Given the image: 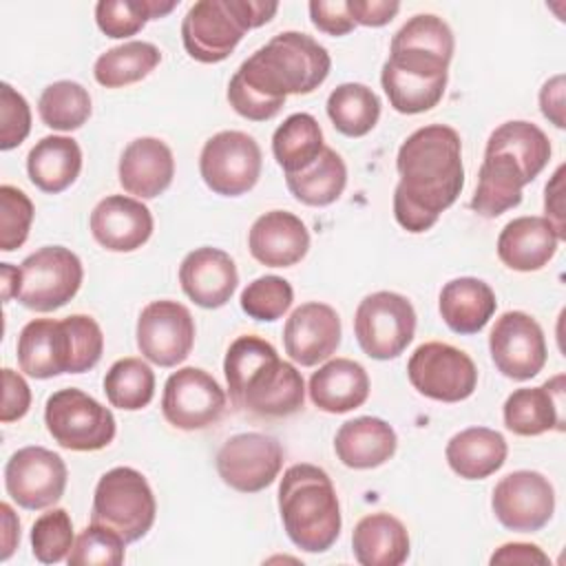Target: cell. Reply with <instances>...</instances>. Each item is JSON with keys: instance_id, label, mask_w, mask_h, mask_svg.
Instances as JSON below:
<instances>
[{"instance_id": "cell-1", "label": "cell", "mask_w": 566, "mask_h": 566, "mask_svg": "<svg viewBox=\"0 0 566 566\" xmlns=\"http://www.w3.org/2000/svg\"><path fill=\"white\" fill-rule=\"evenodd\" d=\"M396 170L400 181L394 190V217L407 232H427L464 186L458 130L447 124L413 130L398 148Z\"/></svg>"}, {"instance_id": "cell-2", "label": "cell", "mask_w": 566, "mask_h": 566, "mask_svg": "<svg viewBox=\"0 0 566 566\" xmlns=\"http://www.w3.org/2000/svg\"><path fill=\"white\" fill-rule=\"evenodd\" d=\"M228 394L239 411L256 418H287L305 405L301 371L281 360L274 345L261 336L234 338L223 358Z\"/></svg>"}, {"instance_id": "cell-3", "label": "cell", "mask_w": 566, "mask_h": 566, "mask_svg": "<svg viewBox=\"0 0 566 566\" xmlns=\"http://www.w3.org/2000/svg\"><path fill=\"white\" fill-rule=\"evenodd\" d=\"M15 352L20 371L38 380L84 374L99 363L104 334L86 314H71L62 321L33 318L20 329Z\"/></svg>"}, {"instance_id": "cell-4", "label": "cell", "mask_w": 566, "mask_h": 566, "mask_svg": "<svg viewBox=\"0 0 566 566\" xmlns=\"http://www.w3.org/2000/svg\"><path fill=\"white\" fill-rule=\"evenodd\" d=\"M332 57L323 44L301 31L276 33L234 71L254 91L285 102L287 95H307L329 75Z\"/></svg>"}, {"instance_id": "cell-5", "label": "cell", "mask_w": 566, "mask_h": 566, "mask_svg": "<svg viewBox=\"0 0 566 566\" xmlns=\"http://www.w3.org/2000/svg\"><path fill=\"white\" fill-rule=\"evenodd\" d=\"M279 513L290 542L305 553H325L340 535L343 517L332 478L316 464H292L279 484Z\"/></svg>"}, {"instance_id": "cell-6", "label": "cell", "mask_w": 566, "mask_h": 566, "mask_svg": "<svg viewBox=\"0 0 566 566\" xmlns=\"http://www.w3.org/2000/svg\"><path fill=\"white\" fill-rule=\"evenodd\" d=\"M157 502L144 473L133 467L106 471L93 493L91 522L119 533L126 544L142 539L155 524Z\"/></svg>"}, {"instance_id": "cell-7", "label": "cell", "mask_w": 566, "mask_h": 566, "mask_svg": "<svg viewBox=\"0 0 566 566\" xmlns=\"http://www.w3.org/2000/svg\"><path fill=\"white\" fill-rule=\"evenodd\" d=\"M44 424L51 438L69 451H99L115 438L117 422L108 407L82 389H57L46 398Z\"/></svg>"}, {"instance_id": "cell-8", "label": "cell", "mask_w": 566, "mask_h": 566, "mask_svg": "<svg viewBox=\"0 0 566 566\" xmlns=\"http://www.w3.org/2000/svg\"><path fill=\"white\" fill-rule=\"evenodd\" d=\"M354 334L369 358L391 360L413 340L416 310L411 301L398 292H371L356 307Z\"/></svg>"}, {"instance_id": "cell-9", "label": "cell", "mask_w": 566, "mask_h": 566, "mask_svg": "<svg viewBox=\"0 0 566 566\" xmlns=\"http://www.w3.org/2000/svg\"><path fill=\"white\" fill-rule=\"evenodd\" d=\"M84 279L82 261L64 245H44L20 263L18 303L33 312L64 307Z\"/></svg>"}, {"instance_id": "cell-10", "label": "cell", "mask_w": 566, "mask_h": 566, "mask_svg": "<svg viewBox=\"0 0 566 566\" xmlns=\"http://www.w3.org/2000/svg\"><path fill=\"white\" fill-rule=\"evenodd\" d=\"M407 378L413 389L438 402L467 400L478 387V367L471 356L449 343L429 340L407 360Z\"/></svg>"}, {"instance_id": "cell-11", "label": "cell", "mask_w": 566, "mask_h": 566, "mask_svg": "<svg viewBox=\"0 0 566 566\" xmlns=\"http://www.w3.org/2000/svg\"><path fill=\"white\" fill-rule=\"evenodd\" d=\"M263 155L256 139L241 130H219L199 155L203 184L221 197H241L252 190L261 177Z\"/></svg>"}, {"instance_id": "cell-12", "label": "cell", "mask_w": 566, "mask_h": 566, "mask_svg": "<svg viewBox=\"0 0 566 566\" xmlns=\"http://www.w3.org/2000/svg\"><path fill=\"white\" fill-rule=\"evenodd\" d=\"M228 396L223 387L201 367H181L164 385L161 413L181 431H199L221 420Z\"/></svg>"}, {"instance_id": "cell-13", "label": "cell", "mask_w": 566, "mask_h": 566, "mask_svg": "<svg viewBox=\"0 0 566 566\" xmlns=\"http://www.w3.org/2000/svg\"><path fill=\"white\" fill-rule=\"evenodd\" d=\"M217 473L239 493H259L268 489L283 469V449L276 438L245 431L228 438L217 451Z\"/></svg>"}, {"instance_id": "cell-14", "label": "cell", "mask_w": 566, "mask_h": 566, "mask_svg": "<svg viewBox=\"0 0 566 566\" xmlns=\"http://www.w3.org/2000/svg\"><path fill=\"white\" fill-rule=\"evenodd\" d=\"M69 469L51 449L31 444L18 449L4 464L7 495L27 511L49 509L64 495Z\"/></svg>"}, {"instance_id": "cell-15", "label": "cell", "mask_w": 566, "mask_h": 566, "mask_svg": "<svg viewBox=\"0 0 566 566\" xmlns=\"http://www.w3.org/2000/svg\"><path fill=\"white\" fill-rule=\"evenodd\" d=\"M491 509L504 528L535 533L544 528L555 513V489L539 471H511L495 484Z\"/></svg>"}, {"instance_id": "cell-16", "label": "cell", "mask_w": 566, "mask_h": 566, "mask_svg": "<svg viewBox=\"0 0 566 566\" xmlns=\"http://www.w3.org/2000/svg\"><path fill=\"white\" fill-rule=\"evenodd\" d=\"M195 332V318L186 305L170 298L153 301L137 318V349L153 365L177 367L190 356Z\"/></svg>"}, {"instance_id": "cell-17", "label": "cell", "mask_w": 566, "mask_h": 566, "mask_svg": "<svg viewBox=\"0 0 566 566\" xmlns=\"http://www.w3.org/2000/svg\"><path fill=\"white\" fill-rule=\"evenodd\" d=\"M489 352L495 369L511 380H531L546 365V338L539 323L520 310L495 318L489 334Z\"/></svg>"}, {"instance_id": "cell-18", "label": "cell", "mask_w": 566, "mask_h": 566, "mask_svg": "<svg viewBox=\"0 0 566 566\" xmlns=\"http://www.w3.org/2000/svg\"><path fill=\"white\" fill-rule=\"evenodd\" d=\"M245 29L226 7V0H199L181 20L186 53L201 64H217L230 57Z\"/></svg>"}, {"instance_id": "cell-19", "label": "cell", "mask_w": 566, "mask_h": 566, "mask_svg": "<svg viewBox=\"0 0 566 566\" xmlns=\"http://www.w3.org/2000/svg\"><path fill=\"white\" fill-rule=\"evenodd\" d=\"M343 327L338 312L318 301L298 305L283 325L285 354L301 367L327 360L340 345Z\"/></svg>"}, {"instance_id": "cell-20", "label": "cell", "mask_w": 566, "mask_h": 566, "mask_svg": "<svg viewBox=\"0 0 566 566\" xmlns=\"http://www.w3.org/2000/svg\"><path fill=\"white\" fill-rule=\"evenodd\" d=\"M179 283L184 294L203 310L223 307L237 285L239 272L234 259L221 248H195L179 265Z\"/></svg>"}, {"instance_id": "cell-21", "label": "cell", "mask_w": 566, "mask_h": 566, "mask_svg": "<svg viewBox=\"0 0 566 566\" xmlns=\"http://www.w3.org/2000/svg\"><path fill=\"white\" fill-rule=\"evenodd\" d=\"M88 228L102 248L111 252H133L150 239L155 221L142 199L108 195L93 208Z\"/></svg>"}, {"instance_id": "cell-22", "label": "cell", "mask_w": 566, "mask_h": 566, "mask_svg": "<svg viewBox=\"0 0 566 566\" xmlns=\"http://www.w3.org/2000/svg\"><path fill=\"white\" fill-rule=\"evenodd\" d=\"M564 374L553 376L539 387H520L504 400V427L515 436H542L564 431Z\"/></svg>"}, {"instance_id": "cell-23", "label": "cell", "mask_w": 566, "mask_h": 566, "mask_svg": "<svg viewBox=\"0 0 566 566\" xmlns=\"http://www.w3.org/2000/svg\"><path fill=\"white\" fill-rule=\"evenodd\" d=\"M175 177V157L157 137L133 139L117 164L119 186L135 199H155L168 190Z\"/></svg>"}, {"instance_id": "cell-24", "label": "cell", "mask_w": 566, "mask_h": 566, "mask_svg": "<svg viewBox=\"0 0 566 566\" xmlns=\"http://www.w3.org/2000/svg\"><path fill=\"white\" fill-rule=\"evenodd\" d=\"M250 254L268 268H292L310 250L307 226L287 210L261 214L248 232Z\"/></svg>"}, {"instance_id": "cell-25", "label": "cell", "mask_w": 566, "mask_h": 566, "mask_svg": "<svg viewBox=\"0 0 566 566\" xmlns=\"http://www.w3.org/2000/svg\"><path fill=\"white\" fill-rule=\"evenodd\" d=\"M559 241L557 228L546 217H517L502 228L497 256L509 270L537 272L555 256Z\"/></svg>"}, {"instance_id": "cell-26", "label": "cell", "mask_w": 566, "mask_h": 566, "mask_svg": "<svg viewBox=\"0 0 566 566\" xmlns=\"http://www.w3.org/2000/svg\"><path fill=\"white\" fill-rule=\"evenodd\" d=\"M310 400L325 413H347L369 398V376L352 358H332L310 378Z\"/></svg>"}, {"instance_id": "cell-27", "label": "cell", "mask_w": 566, "mask_h": 566, "mask_svg": "<svg viewBox=\"0 0 566 566\" xmlns=\"http://www.w3.org/2000/svg\"><path fill=\"white\" fill-rule=\"evenodd\" d=\"M398 447V436L389 422L376 416H358L343 422L334 436L336 458L349 469H376L385 464Z\"/></svg>"}, {"instance_id": "cell-28", "label": "cell", "mask_w": 566, "mask_h": 566, "mask_svg": "<svg viewBox=\"0 0 566 566\" xmlns=\"http://www.w3.org/2000/svg\"><path fill=\"white\" fill-rule=\"evenodd\" d=\"M526 184L524 170L511 155L484 150L478 186L471 197V210L480 217L495 219L522 203V190Z\"/></svg>"}, {"instance_id": "cell-29", "label": "cell", "mask_w": 566, "mask_h": 566, "mask_svg": "<svg viewBox=\"0 0 566 566\" xmlns=\"http://www.w3.org/2000/svg\"><path fill=\"white\" fill-rule=\"evenodd\" d=\"M497 307L491 285L475 276H458L442 285L438 310L444 325L455 334H478L493 318Z\"/></svg>"}, {"instance_id": "cell-30", "label": "cell", "mask_w": 566, "mask_h": 566, "mask_svg": "<svg viewBox=\"0 0 566 566\" xmlns=\"http://www.w3.org/2000/svg\"><path fill=\"white\" fill-rule=\"evenodd\" d=\"M453 473L464 480H484L502 469L509 455L504 436L489 427H469L451 436L444 449Z\"/></svg>"}, {"instance_id": "cell-31", "label": "cell", "mask_w": 566, "mask_h": 566, "mask_svg": "<svg viewBox=\"0 0 566 566\" xmlns=\"http://www.w3.org/2000/svg\"><path fill=\"white\" fill-rule=\"evenodd\" d=\"M352 551L363 566H400L409 557V533L391 513H371L354 526Z\"/></svg>"}, {"instance_id": "cell-32", "label": "cell", "mask_w": 566, "mask_h": 566, "mask_svg": "<svg viewBox=\"0 0 566 566\" xmlns=\"http://www.w3.org/2000/svg\"><path fill=\"white\" fill-rule=\"evenodd\" d=\"M82 170V148L73 137L46 135L27 155V175L31 184L46 192L57 195L66 190Z\"/></svg>"}, {"instance_id": "cell-33", "label": "cell", "mask_w": 566, "mask_h": 566, "mask_svg": "<svg viewBox=\"0 0 566 566\" xmlns=\"http://www.w3.org/2000/svg\"><path fill=\"white\" fill-rule=\"evenodd\" d=\"M285 184L296 201L323 208L343 195L347 186V166L334 148L325 146L312 166L301 172L285 175Z\"/></svg>"}, {"instance_id": "cell-34", "label": "cell", "mask_w": 566, "mask_h": 566, "mask_svg": "<svg viewBox=\"0 0 566 566\" xmlns=\"http://www.w3.org/2000/svg\"><path fill=\"white\" fill-rule=\"evenodd\" d=\"M323 148V130L310 113H292L272 135V153L285 175L301 172L312 166Z\"/></svg>"}, {"instance_id": "cell-35", "label": "cell", "mask_w": 566, "mask_h": 566, "mask_svg": "<svg viewBox=\"0 0 566 566\" xmlns=\"http://www.w3.org/2000/svg\"><path fill=\"white\" fill-rule=\"evenodd\" d=\"M484 150H497L511 155L524 170L526 181L531 184L551 159V142L546 133L524 119H511L500 124L486 139Z\"/></svg>"}, {"instance_id": "cell-36", "label": "cell", "mask_w": 566, "mask_h": 566, "mask_svg": "<svg viewBox=\"0 0 566 566\" xmlns=\"http://www.w3.org/2000/svg\"><path fill=\"white\" fill-rule=\"evenodd\" d=\"M159 62L161 51L153 42L130 40L104 51L93 64V75L106 88H122L142 82Z\"/></svg>"}, {"instance_id": "cell-37", "label": "cell", "mask_w": 566, "mask_h": 566, "mask_svg": "<svg viewBox=\"0 0 566 566\" xmlns=\"http://www.w3.org/2000/svg\"><path fill=\"white\" fill-rule=\"evenodd\" d=\"M325 108L334 128L345 137H365L380 119L378 95L360 82L338 84L329 93Z\"/></svg>"}, {"instance_id": "cell-38", "label": "cell", "mask_w": 566, "mask_h": 566, "mask_svg": "<svg viewBox=\"0 0 566 566\" xmlns=\"http://www.w3.org/2000/svg\"><path fill=\"white\" fill-rule=\"evenodd\" d=\"M447 77H424L418 73H409L402 69H396L394 64L385 62L380 71V84L382 91L391 104L394 111L402 115H418L424 111H431L438 106V102L444 95Z\"/></svg>"}, {"instance_id": "cell-39", "label": "cell", "mask_w": 566, "mask_h": 566, "mask_svg": "<svg viewBox=\"0 0 566 566\" xmlns=\"http://www.w3.org/2000/svg\"><path fill=\"white\" fill-rule=\"evenodd\" d=\"M104 394L113 407L139 411L148 407L155 396V371L142 358H119L104 376Z\"/></svg>"}, {"instance_id": "cell-40", "label": "cell", "mask_w": 566, "mask_h": 566, "mask_svg": "<svg viewBox=\"0 0 566 566\" xmlns=\"http://www.w3.org/2000/svg\"><path fill=\"white\" fill-rule=\"evenodd\" d=\"M38 113L44 126L69 133L84 126L91 117V95L80 82L57 80L42 91Z\"/></svg>"}, {"instance_id": "cell-41", "label": "cell", "mask_w": 566, "mask_h": 566, "mask_svg": "<svg viewBox=\"0 0 566 566\" xmlns=\"http://www.w3.org/2000/svg\"><path fill=\"white\" fill-rule=\"evenodd\" d=\"M175 7V0H99L95 4V22L106 38L122 40L139 33L148 20L168 15Z\"/></svg>"}, {"instance_id": "cell-42", "label": "cell", "mask_w": 566, "mask_h": 566, "mask_svg": "<svg viewBox=\"0 0 566 566\" xmlns=\"http://www.w3.org/2000/svg\"><path fill=\"white\" fill-rule=\"evenodd\" d=\"M389 49H411V51H422L438 55L442 60L453 57L455 49V38L451 27L433 15V13H418L409 18L391 38Z\"/></svg>"}, {"instance_id": "cell-43", "label": "cell", "mask_w": 566, "mask_h": 566, "mask_svg": "<svg viewBox=\"0 0 566 566\" xmlns=\"http://www.w3.org/2000/svg\"><path fill=\"white\" fill-rule=\"evenodd\" d=\"M292 301H294V290L290 281L276 274H265L250 281L239 296L241 310L250 318L265 321V323L281 318L292 307Z\"/></svg>"}, {"instance_id": "cell-44", "label": "cell", "mask_w": 566, "mask_h": 566, "mask_svg": "<svg viewBox=\"0 0 566 566\" xmlns=\"http://www.w3.org/2000/svg\"><path fill=\"white\" fill-rule=\"evenodd\" d=\"M126 557V539L104 524L91 522L66 557L69 566H119Z\"/></svg>"}, {"instance_id": "cell-45", "label": "cell", "mask_w": 566, "mask_h": 566, "mask_svg": "<svg viewBox=\"0 0 566 566\" xmlns=\"http://www.w3.org/2000/svg\"><path fill=\"white\" fill-rule=\"evenodd\" d=\"M73 544V522L66 509H51L31 526V551L42 564H57L66 559Z\"/></svg>"}, {"instance_id": "cell-46", "label": "cell", "mask_w": 566, "mask_h": 566, "mask_svg": "<svg viewBox=\"0 0 566 566\" xmlns=\"http://www.w3.org/2000/svg\"><path fill=\"white\" fill-rule=\"evenodd\" d=\"M33 203L24 190L15 186H0V250L13 252L20 248L31 230Z\"/></svg>"}, {"instance_id": "cell-47", "label": "cell", "mask_w": 566, "mask_h": 566, "mask_svg": "<svg viewBox=\"0 0 566 566\" xmlns=\"http://www.w3.org/2000/svg\"><path fill=\"white\" fill-rule=\"evenodd\" d=\"M31 133V108L11 84H0V150L20 146Z\"/></svg>"}, {"instance_id": "cell-48", "label": "cell", "mask_w": 566, "mask_h": 566, "mask_svg": "<svg viewBox=\"0 0 566 566\" xmlns=\"http://www.w3.org/2000/svg\"><path fill=\"white\" fill-rule=\"evenodd\" d=\"M228 102L241 117L252 119V122L272 119L274 115H279L281 106L285 104L281 99H272V97L254 91L237 73L228 82Z\"/></svg>"}, {"instance_id": "cell-49", "label": "cell", "mask_w": 566, "mask_h": 566, "mask_svg": "<svg viewBox=\"0 0 566 566\" xmlns=\"http://www.w3.org/2000/svg\"><path fill=\"white\" fill-rule=\"evenodd\" d=\"M310 9V20L312 24L327 33V35H334V38H340V35H347L354 31V20L347 11V2L343 0H336V2H325V0H312L307 4Z\"/></svg>"}, {"instance_id": "cell-50", "label": "cell", "mask_w": 566, "mask_h": 566, "mask_svg": "<svg viewBox=\"0 0 566 566\" xmlns=\"http://www.w3.org/2000/svg\"><path fill=\"white\" fill-rule=\"evenodd\" d=\"M31 407V389L27 385V380L4 367L2 369V407H0V420L7 424V422H13V420H20L27 416Z\"/></svg>"}, {"instance_id": "cell-51", "label": "cell", "mask_w": 566, "mask_h": 566, "mask_svg": "<svg viewBox=\"0 0 566 566\" xmlns=\"http://www.w3.org/2000/svg\"><path fill=\"white\" fill-rule=\"evenodd\" d=\"M347 11L354 24L363 27H385L400 11L396 0H347Z\"/></svg>"}, {"instance_id": "cell-52", "label": "cell", "mask_w": 566, "mask_h": 566, "mask_svg": "<svg viewBox=\"0 0 566 566\" xmlns=\"http://www.w3.org/2000/svg\"><path fill=\"white\" fill-rule=\"evenodd\" d=\"M226 7L245 31L263 27L279 11V2H265V0H226Z\"/></svg>"}, {"instance_id": "cell-53", "label": "cell", "mask_w": 566, "mask_h": 566, "mask_svg": "<svg viewBox=\"0 0 566 566\" xmlns=\"http://www.w3.org/2000/svg\"><path fill=\"white\" fill-rule=\"evenodd\" d=\"M491 564H522V566H533V564H548V555L537 546V544H526V542H509L502 544L489 559Z\"/></svg>"}, {"instance_id": "cell-54", "label": "cell", "mask_w": 566, "mask_h": 566, "mask_svg": "<svg viewBox=\"0 0 566 566\" xmlns=\"http://www.w3.org/2000/svg\"><path fill=\"white\" fill-rule=\"evenodd\" d=\"M539 108L542 115L555 124L557 128H564V75H553L544 82L539 91Z\"/></svg>"}, {"instance_id": "cell-55", "label": "cell", "mask_w": 566, "mask_h": 566, "mask_svg": "<svg viewBox=\"0 0 566 566\" xmlns=\"http://www.w3.org/2000/svg\"><path fill=\"white\" fill-rule=\"evenodd\" d=\"M544 210L546 219L557 228L559 237H566V226H564V166H559L551 181L544 188Z\"/></svg>"}, {"instance_id": "cell-56", "label": "cell", "mask_w": 566, "mask_h": 566, "mask_svg": "<svg viewBox=\"0 0 566 566\" xmlns=\"http://www.w3.org/2000/svg\"><path fill=\"white\" fill-rule=\"evenodd\" d=\"M0 513H2V553H0V562H7L11 557V553L15 551L18 542H20V520L15 517L11 504H7V502L0 504Z\"/></svg>"}, {"instance_id": "cell-57", "label": "cell", "mask_w": 566, "mask_h": 566, "mask_svg": "<svg viewBox=\"0 0 566 566\" xmlns=\"http://www.w3.org/2000/svg\"><path fill=\"white\" fill-rule=\"evenodd\" d=\"M0 287H2V301H11L18 296L20 290V268L11 263H0Z\"/></svg>"}]
</instances>
